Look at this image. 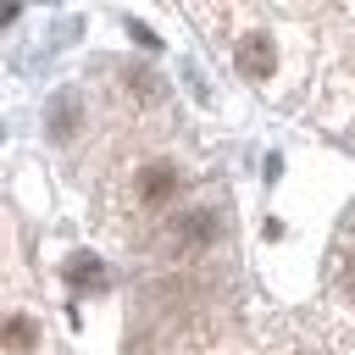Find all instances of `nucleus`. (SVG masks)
I'll list each match as a JSON object with an SVG mask.
<instances>
[{"label":"nucleus","instance_id":"nucleus-1","mask_svg":"<svg viewBox=\"0 0 355 355\" xmlns=\"http://www.w3.org/2000/svg\"><path fill=\"white\" fill-rule=\"evenodd\" d=\"M216 233H222L216 211H189V216H178V222H172V250H178V255H194V250L216 244Z\"/></svg>","mask_w":355,"mask_h":355},{"label":"nucleus","instance_id":"nucleus-2","mask_svg":"<svg viewBox=\"0 0 355 355\" xmlns=\"http://www.w3.org/2000/svg\"><path fill=\"white\" fill-rule=\"evenodd\" d=\"M178 183H183V178H178V166H172V161H150V166L139 172V183H133V189H139V200H144V205H166V200L178 194Z\"/></svg>","mask_w":355,"mask_h":355},{"label":"nucleus","instance_id":"nucleus-3","mask_svg":"<svg viewBox=\"0 0 355 355\" xmlns=\"http://www.w3.org/2000/svg\"><path fill=\"white\" fill-rule=\"evenodd\" d=\"M239 72H244V78H272V72H277V50H272L266 33H250V39L239 44Z\"/></svg>","mask_w":355,"mask_h":355},{"label":"nucleus","instance_id":"nucleus-4","mask_svg":"<svg viewBox=\"0 0 355 355\" xmlns=\"http://www.w3.org/2000/svg\"><path fill=\"white\" fill-rule=\"evenodd\" d=\"M67 283H72V288L100 294V288H105V261H100V255H89V250H78V255L67 261Z\"/></svg>","mask_w":355,"mask_h":355},{"label":"nucleus","instance_id":"nucleus-5","mask_svg":"<svg viewBox=\"0 0 355 355\" xmlns=\"http://www.w3.org/2000/svg\"><path fill=\"white\" fill-rule=\"evenodd\" d=\"M0 344L17 349V355H28V349L39 344V322H33V316H6V322H0Z\"/></svg>","mask_w":355,"mask_h":355},{"label":"nucleus","instance_id":"nucleus-6","mask_svg":"<svg viewBox=\"0 0 355 355\" xmlns=\"http://www.w3.org/2000/svg\"><path fill=\"white\" fill-rule=\"evenodd\" d=\"M72 128H78V100L61 94V100L50 105V133H55V139H72Z\"/></svg>","mask_w":355,"mask_h":355}]
</instances>
